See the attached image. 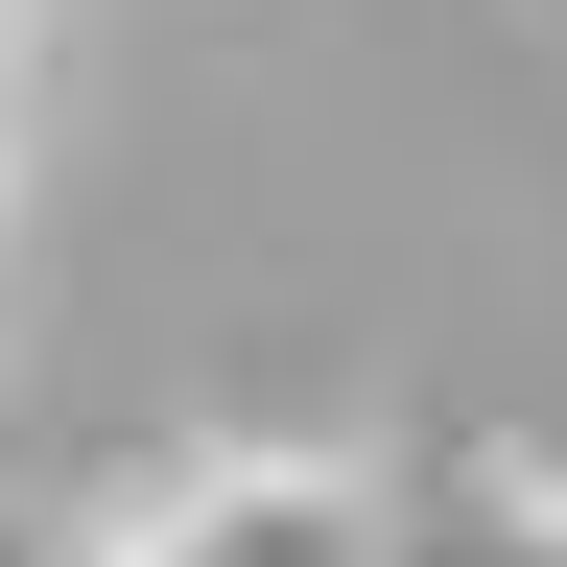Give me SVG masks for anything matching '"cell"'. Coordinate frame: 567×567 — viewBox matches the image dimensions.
Segmentation results:
<instances>
[{
    "label": "cell",
    "mask_w": 567,
    "mask_h": 567,
    "mask_svg": "<svg viewBox=\"0 0 567 567\" xmlns=\"http://www.w3.org/2000/svg\"><path fill=\"white\" fill-rule=\"evenodd\" d=\"M118 496H142V567H402V450H284V425H237V450H166Z\"/></svg>",
    "instance_id": "6da1fadb"
},
{
    "label": "cell",
    "mask_w": 567,
    "mask_h": 567,
    "mask_svg": "<svg viewBox=\"0 0 567 567\" xmlns=\"http://www.w3.org/2000/svg\"><path fill=\"white\" fill-rule=\"evenodd\" d=\"M402 567H567V473H520V450H402Z\"/></svg>",
    "instance_id": "7a4b0ae2"
},
{
    "label": "cell",
    "mask_w": 567,
    "mask_h": 567,
    "mask_svg": "<svg viewBox=\"0 0 567 567\" xmlns=\"http://www.w3.org/2000/svg\"><path fill=\"white\" fill-rule=\"evenodd\" d=\"M0 567H142V496H118V473H95V496H24Z\"/></svg>",
    "instance_id": "3957f363"
}]
</instances>
